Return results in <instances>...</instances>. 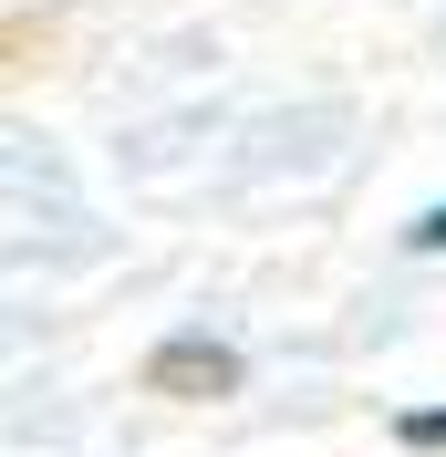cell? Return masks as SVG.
<instances>
[{"label": "cell", "instance_id": "6da1fadb", "mask_svg": "<svg viewBox=\"0 0 446 457\" xmlns=\"http://www.w3.org/2000/svg\"><path fill=\"white\" fill-rule=\"evenodd\" d=\"M145 395H167V405H219V395H239V353L208 343V333H177V343L145 353Z\"/></svg>", "mask_w": 446, "mask_h": 457}, {"label": "cell", "instance_id": "7a4b0ae2", "mask_svg": "<svg viewBox=\"0 0 446 457\" xmlns=\"http://www.w3.org/2000/svg\"><path fill=\"white\" fill-rule=\"evenodd\" d=\"M394 436H405V447H446V405H416V416H405Z\"/></svg>", "mask_w": 446, "mask_h": 457}, {"label": "cell", "instance_id": "3957f363", "mask_svg": "<svg viewBox=\"0 0 446 457\" xmlns=\"http://www.w3.org/2000/svg\"><path fill=\"white\" fill-rule=\"evenodd\" d=\"M405 239H416V250H446V208H425V219L405 228Z\"/></svg>", "mask_w": 446, "mask_h": 457}]
</instances>
